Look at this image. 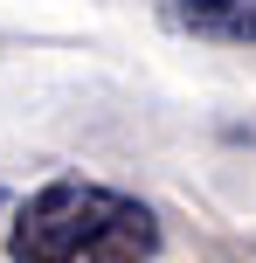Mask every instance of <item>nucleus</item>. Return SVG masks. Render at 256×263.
<instances>
[{"mask_svg": "<svg viewBox=\"0 0 256 263\" xmlns=\"http://www.w3.org/2000/svg\"><path fill=\"white\" fill-rule=\"evenodd\" d=\"M14 263H152L160 256V215L139 194L104 180H42L7 222Z\"/></svg>", "mask_w": 256, "mask_h": 263, "instance_id": "f257e3e1", "label": "nucleus"}, {"mask_svg": "<svg viewBox=\"0 0 256 263\" xmlns=\"http://www.w3.org/2000/svg\"><path fill=\"white\" fill-rule=\"evenodd\" d=\"M160 21L194 42L256 49V0H160Z\"/></svg>", "mask_w": 256, "mask_h": 263, "instance_id": "f03ea898", "label": "nucleus"}]
</instances>
